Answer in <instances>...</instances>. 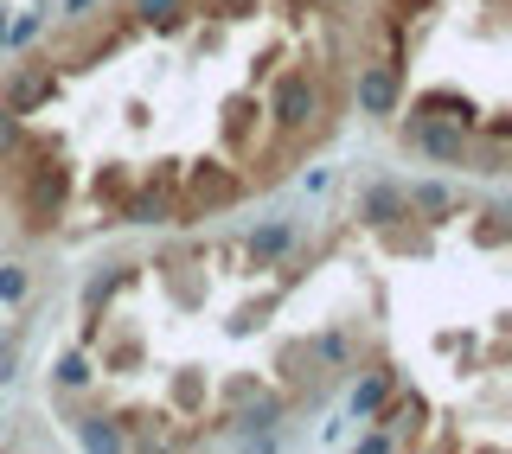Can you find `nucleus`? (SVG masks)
<instances>
[{"label":"nucleus","mask_w":512,"mask_h":454,"mask_svg":"<svg viewBox=\"0 0 512 454\" xmlns=\"http://www.w3.org/2000/svg\"><path fill=\"white\" fill-rule=\"evenodd\" d=\"M397 135H404V148H416L423 160H436V167H468V160H474V128L423 116V109H410Z\"/></svg>","instance_id":"nucleus-2"},{"label":"nucleus","mask_w":512,"mask_h":454,"mask_svg":"<svg viewBox=\"0 0 512 454\" xmlns=\"http://www.w3.org/2000/svg\"><path fill=\"white\" fill-rule=\"evenodd\" d=\"M256 7L263 0H205V13H218V20H256Z\"/></svg>","instance_id":"nucleus-19"},{"label":"nucleus","mask_w":512,"mask_h":454,"mask_svg":"<svg viewBox=\"0 0 512 454\" xmlns=\"http://www.w3.org/2000/svg\"><path fill=\"white\" fill-rule=\"evenodd\" d=\"M20 141H26V116H20V109H7V103H0V160H7L13 148H20Z\"/></svg>","instance_id":"nucleus-16"},{"label":"nucleus","mask_w":512,"mask_h":454,"mask_svg":"<svg viewBox=\"0 0 512 454\" xmlns=\"http://www.w3.org/2000/svg\"><path fill=\"white\" fill-rule=\"evenodd\" d=\"M474 237L487 243V250H493V243H506V212H500V205H493V212H480V224H474Z\"/></svg>","instance_id":"nucleus-20"},{"label":"nucleus","mask_w":512,"mask_h":454,"mask_svg":"<svg viewBox=\"0 0 512 454\" xmlns=\"http://www.w3.org/2000/svg\"><path fill=\"white\" fill-rule=\"evenodd\" d=\"M64 7H71V13H90V7H96V0H64Z\"/></svg>","instance_id":"nucleus-24"},{"label":"nucleus","mask_w":512,"mask_h":454,"mask_svg":"<svg viewBox=\"0 0 512 454\" xmlns=\"http://www.w3.org/2000/svg\"><path fill=\"white\" fill-rule=\"evenodd\" d=\"M26 288H32V282H26V269H20V263H0V301L20 307V301H26Z\"/></svg>","instance_id":"nucleus-17"},{"label":"nucleus","mask_w":512,"mask_h":454,"mask_svg":"<svg viewBox=\"0 0 512 454\" xmlns=\"http://www.w3.org/2000/svg\"><path fill=\"white\" fill-rule=\"evenodd\" d=\"M52 96H58V64L52 58H26V64H13V71L0 77V103L20 109V116H39Z\"/></svg>","instance_id":"nucleus-4"},{"label":"nucleus","mask_w":512,"mask_h":454,"mask_svg":"<svg viewBox=\"0 0 512 454\" xmlns=\"http://www.w3.org/2000/svg\"><path fill=\"white\" fill-rule=\"evenodd\" d=\"M192 7L199 0H135V26H148V32H186V20H192Z\"/></svg>","instance_id":"nucleus-10"},{"label":"nucleus","mask_w":512,"mask_h":454,"mask_svg":"<svg viewBox=\"0 0 512 454\" xmlns=\"http://www.w3.org/2000/svg\"><path fill=\"white\" fill-rule=\"evenodd\" d=\"M180 218H218L224 205L244 199V173L231 167V160H192V167H180Z\"/></svg>","instance_id":"nucleus-1"},{"label":"nucleus","mask_w":512,"mask_h":454,"mask_svg":"<svg viewBox=\"0 0 512 454\" xmlns=\"http://www.w3.org/2000/svg\"><path fill=\"white\" fill-rule=\"evenodd\" d=\"M404 199H410V212L423 224H448L455 212H468V192H455L442 180H416V186H404Z\"/></svg>","instance_id":"nucleus-6"},{"label":"nucleus","mask_w":512,"mask_h":454,"mask_svg":"<svg viewBox=\"0 0 512 454\" xmlns=\"http://www.w3.org/2000/svg\"><path fill=\"white\" fill-rule=\"evenodd\" d=\"M77 435H84L90 448H122L128 442V435L116 429V416H84V429H77Z\"/></svg>","instance_id":"nucleus-14"},{"label":"nucleus","mask_w":512,"mask_h":454,"mask_svg":"<svg viewBox=\"0 0 512 454\" xmlns=\"http://www.w3.org/2000/svg\"><path fill=\"white\" fill-rule=\"evenodd\" d=\"M45 7H52V0H45ZM45 7H32L26 20H13V26H7V45H32V39H39V26H45Z\"/></svg>","instance_id":"nucleus-18"},{"label":"nucleus","mask_w":512,"mask_h":454,"mask_svg":"<svg viewBox=\"0 0 512 454\" xmlns=\"http://www.w3.org/2000/svg\"><path fill=\"white\" fill-rule=\"evenodd\" d=\"M397 218H410V199H404V186H397V180H378V186L359 192V224L384 231V224H397Z\"/></svg>","instance_id":"nucleus-8"},{"label":"nucleus","mask_w":512,"mask_h":454,"mask_svg":"<svg viewBox=\"0 0 512 454\" xmlns=\"http://www.w3.org/2000/svg\"><path fill=\"white\" fill-rule=\"evenodd\" d=\"M352 96H359V116L391 122V116H397V103H404V71H397V52H391V58L359 64V84H352Z\"/></svg>","instance_id":"nucleus-5"},{"label":"nucleus","mask_w":512,"mask_h":454,"mask_svg":"<svg viewBox=\"0 0 512 454\" xmlns=\"http://www.w3.org/2000/svg\"><path fill=\"white\" fill-rule=\"evenodd\" d=\"M0 378H13V346H0Z\"/></svg>","instance_id":"nucleus-23"},{"label":"nucleus","mask_w":512,"mask_h":454,"mask_svg":"<svg viewBox=\"0 0 512 454\" xmlns=\"http://www.w3.org/2000/svg\"><path fill=\"white\" fill-rule=\"evenodd\" d=\"M0 45H7V13H0Z\"/></svg>","instance_id":"nucleus-25"},{"label":"nucleus","mask_w":512,"mask_h":454,"mask_svg":"<svg viewBox=\"0 0 512 454\" xmlns=\"http://www.w3.org/2000/svg\"><path fill=\"white\" fill-rule=\"evenodd\" d=\"M359 448H372V454H384V448H397V442H391V435H384V429H372V435H359Z\"/></svg>","instance_id":"nucleus-22"},{"label":"nucleus","mask_w":512,"mask_h":454,"mask_svg":"<svg viewBox=\"0 0 512 454\" xmlns=\"http://www.w3.org/2000/svg\"><path fill=\"white\" fill-rule=\"evenodd\" d=\"M391 391H397V371H391V365L365 371V378L352 384V416H365V423H372V410H378V403L391 397Z\"/></svg>","instance_id":"nucleus-11"},{"label":"nucleus","mask_w":512,"mask_h":454,"mask_svg":"<svg viewBox=\"0 0 512 454\" xmlns=\"http://www.w3.org/2000/svg\"><path fill=\"white\" fill-rule=\"evenodd\" d=\"M256 122H263V103H256V90H231L224 96V148L231 154H250V135H256Z\"/></svg>","instance_id":"nucleus-7"},{"label":"nucleus","mask_w":512,"mask_h":454,"mask_svg":"<svg viewBox=\"0 0 512 454\" xmlns=\"http://www.w3.org/2000/svg\"><path fill=\"white\" fill-rule=\"evenodd\" d=\"M173 403H199V371H180V378H173Z\"/></svg>","instance_id":"nucleus-21"},{"label":"nucleus","mask_w":512,"mask_h":454,"mask_svg":"<svg viewBox=\"0 0 512 454\" xmlns=\"http://www.w3.org/2000/svg\"><path fill=\"white\" fill-rule=\"evenodd\" d=\"M314 7H333V0H314Z\"/></svg>","instance_id":"nucleus-26"},{"label":"nucleus","mask_w":512,"mask_h":454,"mask_svg":"<svg viewBox=\"0 0 512 454\" xmlns=\"http://www.w3.org/2000/svg\"><path fill=\"white\" fill-rule=\"evenodd\" d=\"M52 378H58V391H84V384H90V359H84V352H64Z\"/></svg>","instance_id":"nucleus-15"},{"label":"nucleus","mask_w":512,"mask_h":454,"mask_svg":"<svg viewBox=\"0 0 512 454\" xmlns=\"http://www.w3.org/2000/svg\"><path fill=\"white\" fill-rule=\"evenodd\" d=\"M269 122H276V135H308L320 122V77L308 64H295V71L276 77V90H269Z\"/></svg>","instance_id":"nucleus-3"},{"label":"nucleus","mask_w":512,"mask_h":454,"mask_svg":"<svg viewBox=\"0 0 512 454\" xmlns=\"http://www.w3.org/2000/svg\"><path fill=\"white\" fill-rule=\"evenodd\" d=\"M288 243H295V224H263V231H250V263H276Z\"/></svg>","instance_id":"nucleus-13"},{"label":"nucleus","mask_w":512,"mask_h":454,"mask_svg":"<svg viewBox=\"0 0 512 454\" xmlns=\"http://www.w3.org/2000/svg\"><path fill=\"white\" fill-rule=\"evenodd\" d=\"M410 109H423V116H442V122H461V128H480V109H474V96H461V90H423Z\"/></svg>","instance_id":"nucleus-9"},{"label":"nucleus","mask_w":512,"mask_h":454,"mask_svg":"<svg viewBox=\"0 0 512 454\" xmlns=\"http://www.w3.org/2000/svg\"><path fill=\"white\" fill-rule=\"evenodd\" d=\"M128 192H135V180L122 173V160H109V167L96 173V205L109 199V224H116V212H122V199H128Z\"/></svg>","instance_id":"nucleus-12"}]
</instances>
